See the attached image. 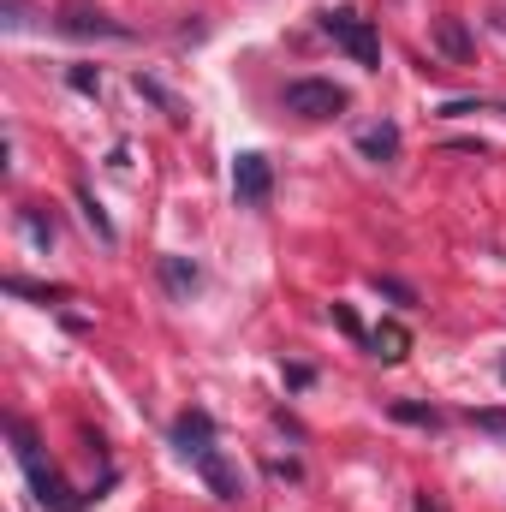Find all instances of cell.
Masks as SVG:
<instances>
[{
  "label": "cell",
  "instance_id": "cell-1",
  "mask_svg": "<svg viewBox=\"0 0 506 512\" xmlns=\"http://www.w3.org/2000/svg\"><path fill=\"white\" fill-rule=\"evenodd\" d=\"M6 435L18 441V465H24L30 489H36V507H42V512H84V501H78V495L66 489V477H60L54 465H42V459H36V441H30V429H24L18 417L6 423Z\"/></svg>",
  "mask_w": 506,
  "mask_h": 512
},
{
  "label": "cell",
  "instance_id": "cell-2",
  "mask_svg": "<svg viewBox=\"0 0 506 512\" xmlns=\"http://www.w3.org/2000/svg\"><path fill=\"white\" fill-rule=\"evenodd\" d=\"M322 30H328V36H334V48H346L364 72H376V66H381V36H376V24H370L364 12L334 6V12H322Z\"/></svg>",
  "mask_w": 506,
  "mask_h": 512
},
{
  "label": "cell",
  "instance_id": "cell-3",
  "mask_svg": "<svg viewBox=\"0 0 506 512\" xmlns=\"http://www.w3.org/2000/svg\"><path fill=\"white\" fill-rule=\"evenodd\" d=\"M340 108H346V90L328 78H292L286 84V114H298V120H334Z\"/></svg>",
  "mask_w": 506,
  "mask_h": 512
},
{
  "label": "cell",
  "instance_id": "cell-4",
  "mask_svg": "<svg viewBox=\"0 0 506 512\" xmlns=\"http://www.w3.org/2000/svg\"><path fill=\"white\" fill-rule=\"evenodd\" d=\"M233 197H239V209H262V203L274 197V167H268V155L245 149V155L233 161Z\"/></svg>",
  "mask_w": 506,
  "mask_h": 512
},
{
  "label": "cell",
  "instance_id": "cell-5",
  "mask_svg": "<svg viewBox=\"0 0 506 512\" xmlns=\"http://www.w3.org/2000/svg\"><path fill=\"white\" fill-rule=\"evenodd\" d=\"M191 471L209 483V495H215V501H227V507H233V501H245V477H239V465H233L221 447H203V453L191 459Z\"/></svg>",
  "mask_w": 506,
  "mask_h": 512
},
{
  "label": "cell",
  "instance_id": "cell-6",
  "mask_svg": "<svg viewBox=\"0 0 506 512\" xmlns=\"http://www.w3.org/2000/svg\"><path fill=\"white\" fill-rule=\"evenodd\" d=\"M66 36H108V42H126L131 30L126 24H114L102 6H60V18H54Z\"/></svg>",
  "mask_w": 506,
  "mask_h": 512
},
{
  "label": "cell",
  "instance_id": "cell-7",
  "mask_svg": "<svg viewBox=\"0 0 506 512\" xmlns=\"http://www.w3.org/2000/svg\"><path fill=\"white\" fill-rule=\"evenodd\" d=\"M173 447H179L185 459H197L203 447H215V417H209V411H197V405H191V411H179V417H173Z\"/></svg>",
  "mask_w": 506,
  "mask_h": 512
},
{
  "label": "cell",
  "instance_id": "cell-8",
  "mask_svg": "<svg viewBox=\"0 0 506 512\" xmlns=\"http://www.w3.org/2000/svg\"><path fill=\"white\" fill-rule=\"evenodd\" d=\"M161 286H167V298L191 304V298H197V286H203V268H197L191 256H161Z\"/></svg>",
  "mask_w": 506,
  "mask_h": 512
},
{
  "label": "cell",
  "instance_id": "cell-9",
  "mask_svg": "<svg viewBox=\"0 0 506 512\" xmlns=\"http://www.w3.org/2000/svg\"><path fill=\"white\" fill-rule=\"evenodd\" d=\"M435 48L453 60V66H465L471 54H477V42H471V30H465V18H435Z\"/></svg>",
  "mask_w": 506,
  "mask_h": 512
},
{
  "label": "cell",
  "instance_id": "cell-10",
  "mask_svg": "<svg viewBox=\"0 0 506 512\" xmlns=\"http://www.w3.org/2000/svg\"><path fill=\"white\" fill-rule=\"evenodd\" d=\"M358 155L387 167V161L399 155V126H387V120H381V126H364V131H358Z\"/></svg>",
  "mask_w": 506,
  "mask_h": 512
},
{
  "label": "cell",
  "instance_id": "cell-11",
  "mask_svg": "<svg viewBox=\"0 0 506 512\" xmlns=\"http://www.w3.org/2000/svg\"><path fill=\"white\" fill-rule=\"evenodd\" d=\"M370 352H376L381 364H399V358L411 352V334H405L399 322H381L376 334H370Z\"/></svg>",
  "mask_w": 506,
  "mask_h": 512
},
{
  "label": "cell",
  "instance_id": "cell-12",
  "mask_svg": "<svg viewBox=\"0 0 506 512\" xmlns=\"http://www.w3.org/2000/svg\"><path fill=\"white\" fill-rule=\"evenodd\" d=\"M78 209H84V221H90V233H96L102 245H120V233H114V221L102 215V203H96V197H90L84 185H78Z\"/></svg>",
  "mask_w": 506,
  "mask_h": 512
},
{
  "label": "cell",
  "instance_id": "cell-13",
  "mask_svg": "<svg viewBox=\"0 0 506 512\" xmlns=\"http://www.w3.org/2000/svg\"><path fill=\"white\" fill-rule=\"evenodd\" d=\"M387 411H393V417H399V423H417V429H441V417H435V411H429V405H411V399H393V405H387Z\"/></svg>",
  "mask_w": 506,
  "mask_h": 512
},
{
  "label": "cell",
  "instance_id": "cell-14",
  "mask_svg": "<svg viewBox=\"0 0 506 512\" xmlns=\"http://www.w3.org/2000/svg\"><path fill=\"white\" fill-rule=\"evenodd\" d=\"M24 233H30V245H36V251H48V245H54V221H48L42 209H24Z\"/></svg>",
  "mask_w": 506,
  "mask_h": 512
},
{
  "label": "cell",
  "instance_id": "cell-15",
  "mask_svg": "<svg viewBox=\"0 0 506 512\" xmlns=\"http://www.w3.org/2000/svg\"><path fill=\"white\" fill-rule=\"evenodd\" d=\"M6 292H18V298H48V304H60V298H66V286H36V280H18V274L6 280Z\"/></svg>",
  "mask_w": 506,
  "mask_h": 512
},
{
  "label": "cell",
  "instance_id": "cell-16",
  "mask_svg": "<svg viewBox=\"0 0 506 512\" xmlns=\"http://www.w3.org/2000/svg\"><path fill=\"white\" fill-rule=\"evenodd\" d=\"M66 84H72L78 96H96V90H102V72H96V66H72V72H66Z\"/></svg>",
  "mask_w": 506,
  "mask_h": 512
},
{
  "label": "cell",
  "instance_id": "cell-17",
  "mask_svg": "<svg viewBox=\"0 0 506 512\" xmlns=\"http://www.w3.org/2000/svg\"><path fill=\"white\" fill-rule=\"evenodd\" d=\"M137 96H149V102H155V108H167V114H173V120H179V102H173V96H167V90H161V84H155V78H143V72H137Z\"/></svg>",
  "mask_w": 506,
  "mask_h": 512
},
{
  "label": "cell",
  "instance_id": "cell-18",
  "mask_svg": "<svg viewBox=\"0 0 506 512\" xmlns=\"http://www.w3.org/2000/svg\"><path fill=\"white\" fill-rule=\"evenodd\" d=\"M328 316H334V328H340V334H352V340H370V334H364V322H358V310H352V304H334V310H328Z\"/></svg>",
  "mask_w": 506,
  "mask_h": 512
},
{
  "label": "cell",
  "instance_id": "cell-19",
  "mask_svg": "<svg viewBox=\"0 0 506 512\" xmlns=\"http://www.w3.org/2000/svg\"><path fill=\"white\" fill-rule=\"evenodd\" d=\"M370 286H376L381 298H393V304H417V292H411V286H405V280H387V274H376V280H370Z\"/></svg>",
  "mask_w": 506,
  "mask_h": 512
},
{
  "label": "cell",
  "instance_id": "cell-20",
  "mask_svg": "<svg viewBox=\"0 0 506 512\" xmlns=\"http://www.w3.org/2000/svg\"><path fill=\"white\" fill-rule=\"evenodd\" d=\"M471 423L489 429V435H506V411H471Z\"/></svg>",
  "mask_w": 506,
  "mask_h": 512
},
{
  "label": "cell",
  "instance_id": "cell-21",
  "mask_svg": "<svg viewBox=\"0 0 506 512\" xmlns=\"http://www.w3.org/2000/svg\"><path fill=\"white\" fill-rule=\"evenodd\" d=\"M310 382H316V376H310L304 364H286V387H310Z\"/></svg>",
  "mask_w": 506,
  "mask_h": 512
},
{
  "label": "cell",
  "instance_id": "cell-22",
  "mask_svg": "<svg viewBox=\"0 0 506 512\" xmlns=\"http://www.w3.org/2000/svg\"><path fill=\"white\" fill-rule=\"evenodd\" d=\"M417 512H447V507H441V501H429V495H423V501H417Z\"/></svg>",
  "mask_w": 506,
  "mask_h": 512
}]
</instances>
